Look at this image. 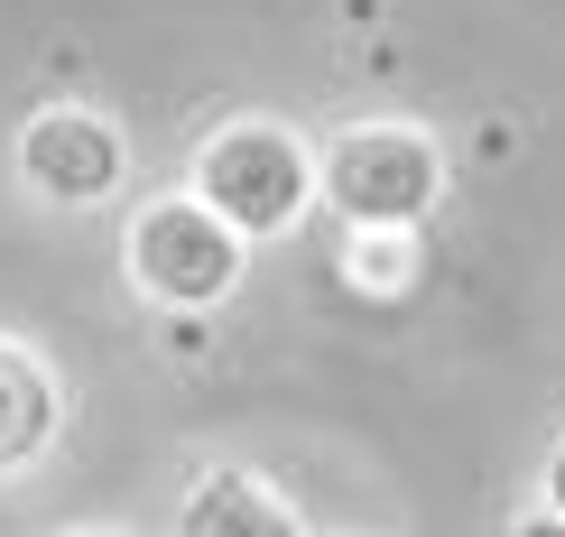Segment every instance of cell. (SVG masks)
<instances>
[{"mask_svg": "<svg viewBox=\"0 0 565 537\" xmlns=\"http://www.w3.org/2000/svg\"><path fill=\"white\" fill-rule=\"evenodd\" d=\"M185 195L214 204L242 241H278V232H297L306 204H316V149H306L288 121H223V130L195 139V158H185Z\"/></svg>", "mask_w": 565, "mask_h": 537, "instance_id": "cell-1", "label": "cell"}, {"mask_svg": "<svg viewBox=\"0 0 565 537\" xmlns=\"http://www.w3.org/2000/svg\"><path fill=\"white\" fill-rule=\"evenodd\" d=\"M121 269H130V288L149 297V307L214 315L223 297L242 288L250 241L214 214V204H195V195H149L130 214V232H121Z\"/></svg>", "mask_w": 565, "mask_h": 537, "instance_id": "cell-2", "label": "cell"}, {"mask_svg": "<svg viewBox=\"0 0 565 537\" xmlns=\"http://www.w3.org/2000/svg\"><path fill=\"white\" fill-rule=\"evenodd\" d=\"M316 204H334L343 232H417L445 204V149L408 121H362L316 158Z\"/></svg>", "mask_w": 565, "mask_h": 537, "instance_id": "cell-3", "label": "cell"}, {"mask_svg": "<svg viewBox=\"0 0 565 537\" xmlns=\"http://www.w3.org/2000/svg\"><path fill=\"white\" fill-rule=\"evenodd\" d=\"M10 168H19V185H29L38 204H56V214H93V204L121 195L130 149H121V130H111L103 111L46 103V111H29V121H19Z\"/></svg>", "mask_w": 565, "mask_h": 537, "instance_id": "cell-4", "label": "cell"}, {"mask_svg": "<svg viewBox=\"0 0 565 537\" xmlns=\"http://www.w3.org/2000/svg\"><path fill=\"white\" fill-rule=\"evenodd\" d=\"M56 427H65V389H56V370H46L29 343L0 334V482L56 454Z\"/></svg>", "mask_w": 565, "mask_h": 537, "instance_id": "cell-5", "label": "cell"}, {"mask_svg": "<svg viewBox=\"0 0 565 537\" xmlns=\"http://www.w3.org/2000/svg\"><path fill=\"white\" fill-rule=\"evenodd\" d=\"M177 537H306V528L250 463H214V473H195V492L177 501Z\"/></svg>", "mask_w": 565, "mask_h": 537, "instance_id": "cell-6", "label": "cell"}, {"mask_svg": "<svg viewBox=\"0 0 565 537\" xmlns=\"http://www.w3.org/2000/svg\"><path fill=\"white\" fill-rule=\"evenodd\" d=\"M510 537H565V509L537 501V509H520V519H510Z\"/></svg>", "mask_w": 565, "mask_h": 537, "instance_id": "cell-7", "label": "cell"}, {"mask_svg": "<svg viewBox=\"0 0 565 537\" xmlns=\"http://www.w3.org/2000/svg\"><path fill=\"white\" fill-rule=\"evenodd\" d=\"M168 353H204V315H168Z\"/></svg>", "mask_w": 565, "mask_h": 537, "instance_id": "cell-8", "label": "cell"}, {"mask_svg": "<svg viewBox=\"0 0 565 537\" xmlns=\"http://www.w3.org/2000/svg\"><path fill=\"white\" fill-rule=\"evenodd\" d=\"M547 509H565V436H556V454H547Z\"/></svg>", "mask_w": 565, "mask_h": 537, "instance_id": "cell-9", "label": "cell"}, {"mask_svg": "<svg viewBox=\"0 0 565 537\" xmlns=\"http://www.w3.org/2000/svg\"><path fill=\"white\" fill-rule=\"evenodd\" d=\"M56 537H111V528H56Z\"/></svg>", "mask_w": 565, "mask_h": 537, "instance_id": "cell-10", "label": "cell"}]
</instances>
